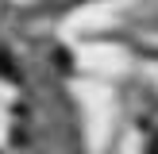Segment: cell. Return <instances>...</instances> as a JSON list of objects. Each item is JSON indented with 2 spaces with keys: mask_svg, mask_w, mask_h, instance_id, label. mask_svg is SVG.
<instances>
[{
  "mask_svg": "<svg viewBox=\"0 0 158 154\" xmlns=\"http://www.w3.org/2000/svg\"><path fill=\"white\" fill-rule=\"evenodd\" d=\"M151 154H158V135H154V143H151Z\"/></svg>",
  "mask_w": 158,
  "mask_h": 154,
  "instance_id": "6da1fadb",
  "label": "cell"
}]
</instances>
